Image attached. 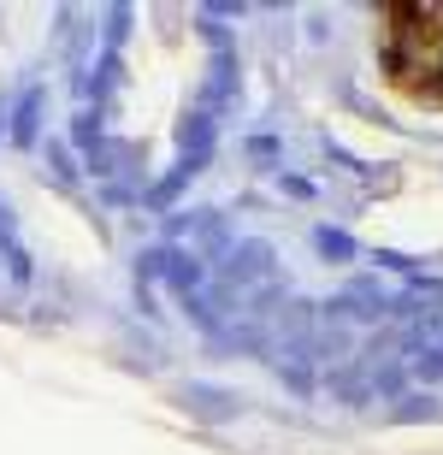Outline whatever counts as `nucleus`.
<instances>
[{
  "label": "nucleus",
  "instance_id": "1",
  "mask_svg": "<svg viewBox=\"0 0 443 455\" xmlns=\"http://www.w3.org/2000/svg\"><path fill=\"white\" fill-rule=\"evenodd\" d=\"M378 66L414 107H443V6L396 0L378 12Z\"/></svg>",
  "mask_w": 443,
  "mask_h": 455
}]
</instances>
